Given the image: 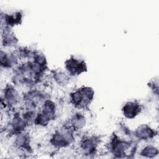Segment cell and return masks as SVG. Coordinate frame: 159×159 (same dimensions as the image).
<instances>
[{"mask_svg":"<svg viewBox=\"0 0 159 159\" xmlns=\"http://www.w3.org/2000/svg\"><path fill=\"white\" fill-rule=\"evenodd\" d=\"M18 94L16 91L12 88H8L4 92V99L11 104H14L17 101Z\"/></svg>","mask_w":159,"mask_h":159,"instance_id":"obj_3","label":"cell"},{"mask_svg":"<svg viewBox=\"0 0 159 159\" xmlns=\"http://www.w3.org/2000/svg\"><path fill=\"white\" fill-rule=\"evenodd\" d=\"M139 106L132 102H127L123 107L124 115L129 118H132L137 115L139 111Z\"/></svg>","mask_w":159,"mask_h":159,"instance_id":"obj_1","label":"cell"},{"mask_svg":"<svg viewBox=\"0 0 159 159\" xmlns=\"http://www.w3.org/2000/svg\"><path fill=\"white\" fill-rule=\"evenodd\" d=\"M84 63L82 62H80L78 60H76V59L71 58L70 60L68 61V63L66 64L67 68L68 70L70 71L71 73H80L81 71V69H84Z\"/></svg>","mask_w":159,"mask_h":159,"instance_id":"obj_2","label":"cell"}]
</instances>
